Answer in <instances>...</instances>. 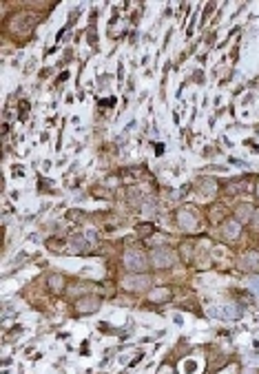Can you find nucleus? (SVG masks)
<instances>
[{
    "mask_svg": "<svg viewBox=\"0 0 259 374\" xmlns=\"http://www.w3.org/2000/svg\"><path fill=\"white\" fill-rule=\"evenodd\" d=\"M162 374H170V370H168V367H164V370H162Z\"/></svg>",
    "mask_w": 259,
    "mask_h": 374,
    "instance_id": "f8f14e48",
    "label": "nucleus"
},
{
    "mask_svg": "<svg viewBox=\"0 0 259 374\" xmlns=\"http://www.w3.org/2000/svg\"><path fill=\"white\" fill-rule=\"evenodd\" d=\"M124 266L133 272H142V270H147V257H144L140 250H126L124 252Z\"/></svg>",
    "mask_w": 259,
    "mask_h": 374,
    "instance_id": "f03ea898",
    "label": "nucleus"
},
{
    "mask_svg": "<svg viewBox=\"0 0 259 374\" xmlns=\"http://www.w3.org/2000/svg\"><path fill=\"white\" fill-rule=\"evenodd\" d=\"M213 317H226V319H235V317H239L242 314V310L239 308H235V306H224L222 310H217V308H211L208 310Z\"/></svg>",
    "mask_w": 259,
    "mask_h": 374,
    "instance_id": "39448f33",
    "label": "nucleus"
},
{
    "mask_svg": "<svg viewBox=\"0 0 259 374\" xmlns=\"http://www.w3.org/2000/svg\"><path fill=\"white\" fill-rule=\"evenodd\" d=\"M151 262H153L155 268H168V266L175 262V255L168 248H153V252H151Z\"/></svg>",
    "mask_w": 259,
    "mask_h": 374,
    "instance_id": "7ed1b4c3",
    "label": "nucleus"
},
{
    "mask_svg": "<svg viewBox=\"0 0 259 374\" xmlns=\"http://www.w3.org/2000/svg\"><path fill=\"white\" fill-rule=\"evenodd\" d=\"M248 288H250V293H255V295L259 297V275H255V277L248 279Z\"/></svg>",
    "mask_w": 259,
    "mask_h": 374,
    "instance_id": "9d476101",
    "label": "nucleus"
},
{
    "mask_svg": "<svg viewBox=\"0 0 259 374\" xmlns=\"http://www.w3.org/2000/svg\"><path fill=\"white\" fill-rule=\"evenodd\" d=\"M222 237H226V239H237L239 237V221H235V219L226 221V224L222 226Z\"/></svg>",
    "mask_w": 259,
    "mask_h": 374,
    "instance_id": "0eeeda50",
    "label": "nucleus"
},
{
    "mask_svg": "<svg viewBox=\"0 0 259 374\" xmlns=\"http://www.w3.org/2000/svg\"><path fill=\"white\" fill-rule=\"evenodd\" d=\"M257 195H259V186H257Z\"/></svg>",
    "mask_w": 259,
    "mask_h": 374,
    "instance_id": "ddd939ff",
    "label": "nucleus"
},
{
    "mask_svg": "<svg viewBox=\"0 0 259 374\" xmlns=\"http://www.w3.org/2000/svg\"><path fill=\"white\" fill-rule=\"evenodd\" d=\"M252 213H255V208H252L250 204H242L235 208V221H239V224H244V221H250Z\"/></svg>",
    "mask_w": 259,
    "mask_h": 374,
    "instance_id": "423d86ee",
    "label": "nucleus"
},
{
    "mask_svg": "<svg viewBox=\"0 0 259 374\" xmlns=\"http://www.w3.org/2000/svg\"><path fill=\"white\" fill-rule=\"evenodd\" d=\"M49 288H51L53 293H62V288H65V277H62V275H51V277H49Z\"/></svg>",
    "mask_w": 259,
    "mask_h": 374,
    "instance_id": "6e6552de",
    "label": "nucleus"
},
{
    "mask_svg": "<svg viewBox=\"0 0 259 374\" xmlns=\"http://www.w3.org/2000/svg\"><path fill=\"white\" fill-rule=\"evenodd\" d=\"M166 295H168L166 290H160V293H153L151 297H153V299H164V297H166Z\"/></svg>",
    "mask_w": 259,
    "mask_h": 374,
    "instance_id": "9b49d317",
    "label": "nucleus"
},
{
    "mask_svg": "<svg viewBox=\"0 0 259 374\" xmlns=\"http://www.w3.org/2000/svg\"><path fill=\"white\" fill-rule=\"evenodd\" d=\"M153 233V224H140L137 226V235L140 237H149Z\"/></svg>",
    "mask_w": 259,
    "mask_h": 374,
    "instance_id": "1a4fd4ad",
    "label": "nucleus"
},
{
    "mask_svg": "<svg viewBox=\"0 0 259 374\" xmlns=\"http://www.w3.org/2000/svg\"><path fill=\"white\" fill-rule=\"evenodd\" d=\"M75 308H78V312H96L100 308V297H82V299L75 303Z\"/></svg>",
    "mask_w": 259,
    "mask_h": 374,
    "instance_id": "20e7f679",
    "label": "nucleus"
},
{
    "mask_svg": "<svg viewBox=\"0 0 259 374\" xmlns=\"http://www.w3.org/2000/svg\"><path fill=\"white\" fill-rule=\"evenodd\" d=\"M151 286V277L149 275H129L122 279V288L129 293H142Z\"/></svg>",
    "mask_w": 259,
    "mask_h": 374,
    "instance_id": "f257e3e1",
    "label": "nucleus"
}]
</instances>
